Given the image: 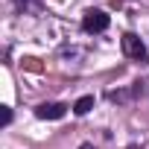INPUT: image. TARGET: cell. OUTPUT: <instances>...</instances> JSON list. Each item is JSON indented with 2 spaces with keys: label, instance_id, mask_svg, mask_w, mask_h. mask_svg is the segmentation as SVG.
<instances>
[{
  "label": "cell",
  "instance_id": "obj_1",
  "mask_svg": "<svg viewBox=\"0 0 149 149\" xmlns=\"http://www.w3.org/2000/svg\"><path fill=\"white\" fill-rule=\"evenodd\" d=\"M108 24H111V18H108L102 9H91V12H85V18H82V29H85V32H105Z\"/></svg>",
  "mask_w": 149,
  "mask_h": 149
},
{
  "label": "cell",
  "instance_id": "obj_2",
  "mask_svg": "<svg viewBox=\"0 0 149 149\" xmlns=\"http://www.w3.org/2000/svg\"><path fill=\"white\" fill-rule=\"evenodd\" d=\"M123 53H126L129 58H140V56H146V47H143V41H140L134 32H126V35H123Z\"/></svg>",
  "mask_w": 149,
  "mask_h": 149
},
{
  "label": "cell",
  "instance_id": "obj_3",
  "mask_svg": "<svg viewBox=\"0 0 149 149\" xmlns=\"http://www.w3.org/2000/svg\"><path fill=\"white\" fill-rule=\"evenodd\" d=\"M35 114H38L41 120H61V117L67 114V105H64V102H44V105L35 108Z\"/></svg>",
  "mask_w": 149,
  "mask_h": 149
},
{
  "label": "cell",
  "instance_id": "obj_4",
  "mask_svg": "<svg viewBox=\"0 0 149 149\" xmlns=\"http://www.w3.org/2000/svg\"><path fill=\"white\" fill-rule=\"evenodd\" d=\"M91 108H94V97H79L76 105H73V111H76V114H88Z\"/></svg>",
  "mask_w": 149,
  "mask_h": 149
},
{
  "label": "cell",
  "instance_id": "obj_5",
  "mask_svg": "<svg viewBox=\"0 0 149 149\" xmlns=\"http://www.w3.org/2000/svg\"><path fill=\"white\" fill-rule=\"evenodd\" d=\"M0 120H3V126H9V123H12V108L3 105V111H0Z\"/></svg>",
  "mask_w": 149,
  "mask_h": 149
},
{
  "label": "cell",
  "instance_id": "obj_6",
  "mask_svg": "<svg viewBox=\"0 0 149 149\" xmlns=\"http://www.w3.org/2000/svg\"><path fill=\"white\" fill-rule=\"evenodd\" d=\"M79 149H94V146H91V143H82V146H79Z\"/></svg>",
  "mask_w": 149,
  "mask_h": 149
},
{
  "label": "cell",
  "instance_id": "obj_7",
  "mask_svg": "<svg viewBox=\"0 0 149 149\" xmlns=\"http://www.w3.org/2000/svg\"><path fill=\"white\" fill-rule=\"evenodd\" d=\"M18 3H26V0H18Z\"/></svg>",
  "mask_w": 149,
  "mask_h": 149
}]
</instances>
